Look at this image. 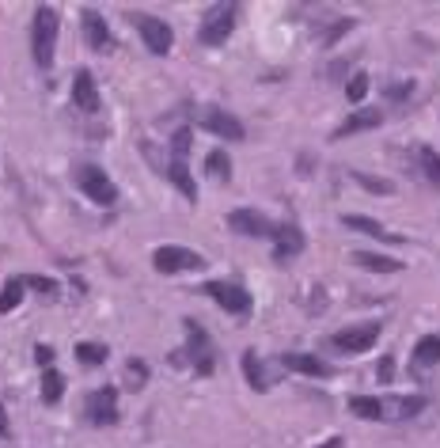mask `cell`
I'll list each match as a JSON object with an SVG mask.
<instances>
[{
    "instance_id": "obj_34",
    "label": "cell",
    "mask_w": 440,
    "mask_h": 448,
    "mask_svg": "<svg viewBox=\"0 0 440 448\" xmlns=\"http://www.w3.org/2000/svg\"><path fill=\"white\" fill-rule=\"evenodd\" d=\"M35 361L42 368H53V346H35Z\"/></svg>"
},
{
    "instance_id": "obj_36",
    "label": "cell",
    "mask_w": 440,
    "mask_h": 448,
    "mask_svg": "<svg viewBox=\"0 0 440 448\" xmlns=\"http://www.w3.org/2000/svg\"><path fill=\"white\" fill-rule=\"evenodd\" d=\"M0 437H8V414H4V403H0Z\"/></svg>"
},
{
    "instance_id": "obj_16",
    "label": "cell",
    "mask_w": 440,
    "mask_h": 448,
    "mask_svg": "<svg viewBox=\"0 0 440 448\" xmlns=\"http://www.w3.org/2000/svg\"><path fill=\"white\" fill-rule=\"evenodd\" d=\"M342 224L353 228V232H365V236H372V239H383V244H406V236L387 232V228H383L380 221H372V217H361V213H346Z\"/></svg>"
},
{
    "instance_id": "obj_28",
    "label": "cell",
    "mask_w": 440,
    "mask_h": 448,
    "mask_svg": "<svg viewBox=\"0 0 440 448\" xmlns=\"http://www.w3.org/2000/svg\"><path fill=\"white\" fill-rule=\"evenodd\" d=\"M106 357H110V349L103 342H76V361L87 365V368H92V365H103Z\"/></svg>"
},
{
    "instance_id": "obj_4",
    "label": "cell",
    "mask_w": 440,
    "mask_h": 448,
    "mask_svg": "<svg viewBox=\"0 0 440 448\" xmlns=\"http://www.w3.org/2000/svg\"><path fill=\"white\" fill-rule=\"evenodd\" d=\"M186 323V354H190V365L197 368L202 376H209L216 368V349H213V338L205 334V327L197 319H182Z\"/></svg>"
},
{
    "instance_id": "obj_2",
    "label": "cell",
    "mask_w": 440,
    "mask_h": 448,
    "mask_svg": "<svg viewBox=\"0 0 440 448\" xmlns=\"http://www.w3.org/2000/svg\"><path fill=\"white\" fill-rule=\"evenodd\" d=\"M236 16H239V4H213L202 16L197 42H202V46H224V42L232 38V31H236Z\"/></svg>"
},
{
    "instance_id": "obj_35",
    "label": "cell",
    "mask_w": 440,
    "mask_h": 448,
    "mask_svg": "<svg viewBox=\"0 0 440 448\" xmlns=\"http://www.w3.org/2000/svg\"><path fill=\"white\" fill-rule=\"evenodd\" d=\"M376 373H380V380H383V384H391V380H395V361H391V357H383Z\"/></svg>"
},
{
    "instance_id": "obj_17",
    "label": "cell",
    "mask_w": 440,
    "mask_h": 448,
    "mask_svg": "<svg viewBox=\"0 0 440 448\" xmlns=\"http://www.w3.org/2000/svg\"><path fill=\"white\" fill-rule=\"evenodd\" d=\"M383 407V418L387 422H399V418H414V414H422L429 407L425 395H399V399H380Z\"/></svg>"
},
{
    "instance_id": "obj_1",
    "label": "cell",
    "mask_w": 440,
    "mask_h": 448,
    "mask_svg": "<svg viewBox=\"0 0 440 448\" xmlns=\"http://www.w3.org/2000/svg\"><path fill=\"white\" fill-rule=\"evenodd\" d=\"M57 31H61L57 8L38 4V8H35V23H31V53H35V65H38V69H50V65H53Z\"/></svg>"
},
{
    "instance_id": "obj_10",
    "label": "cell",
    "mask_w": 440,
    "mask_h": 448,
    "mask_svg": "<svg viewBox=\"0 0 440 448\" xmlns=\"http://www.w3.org/2000/svg\"><path fill=\"white\" fill-rule=\"evenodd\" d=\"M133 23L141 31V38H145V46L156 53V58L171 53V42H175L171 23H163V19H156V16H133Z\"/></svg>"
},
{
    "instance_id": "obj_27",
    "label": "cell",
    "mask_w": 440,
    "mask_h": 448,
    "mask_svg": "<svg viewBox=\"0 0 440 448\" xmlns=\"http://www.w3.org/2000/svg\"><path fill=\"white\" fill-rule=\"evenodd\" d=\"M61 395H65V376L57 373V368H46L42 373V403H61Z\"/></svg>"
},
{
    "instance_id": "obj_21",
    "label": "cell",
    "mask_w": 440,
    "mask_h": 448,
    "mask_svg": "<svg viewBox=\"0 0 440 448\" xmlns=\"http://www.w3.org/2000/svg\"><path fill=\"white\" fill-rule=\"evenodd\" d=\"M353 262H357V266H365V270H372V274H399V270H402L399 258L376 255V251H353Z\"/></svg>"
},
{
    "instance_id": "obj_32",
    "label": "cell",
    "mask_w": 440,
    "mask_h": 448,
    "mask_svg": "<svg viewBox=\"0 0 440 448\" xmlns=\"http://www.w3.org/2000/svg\"><path fill=\"white\" fill-rule=\"evenodd\" d=\"M368 95V72H353L349 76V84H346V99L349 103H361Z\"/></svg>"
},
{
    "instance_id": "obj_14",
    "label": "cell",
    "mask_w": 440,
    "mask_h": 448,
    "mask_svg": "<svg viewBox=\"0 0 440 448\" xmlns=\"http://www.w3.org/2000/svg\"><path fill=\"white\" fill-rule=\"evenodd\" d=\"M84 38H87V46H92L95 53H110V46H114L106 19L99 16L95 8H84Z\"/></svg>"
},
{
    "instance_id": "obj_6",
    "label": "cell",
    "mask_w": 440,
    "mask_h": 448,
    "mask_svg": "<svg viewBox=\"0 0 440 448\" xmlns=\"http://www.w3.org/2000/svg\"><path fill=\"white\" fill-rule=\"evenodd\" d=\"M197 293L213 297L228 315H251V293L239 285V281H205V285L197 289Z\"/></svg>"
},
{
    "instance_id": "obj_33",
    "label": "cell",
    "mask_w": 440,
    "mask_h": 448,
    "mask_svg": "<svg viewBox=\"0 0 440 448\" xmlns=\"http://www.w3.org/2000/svg\"><path fill=\"white\" fill-rule=\"evenodd\" d=\"M23 285H27V289H35V293H46V297H53V293H57V281H53V278H42V274L23 278Z\"/></svg>"
},
{
    "instance_id": "obj_37",
    "label": "cell",
    "mask_w": 440,
    "mask_h": 448,
    "mask_svg": "<svg viewBox=\"0 0 440 448\" xmlns=\"http://www.w3.org/2000/svg\"><path fill=\"white\" fill-rule=\"evenodd\" d=\"M319 448H342V437H330V441H323Z\"/></svg>"
},
{
    "instance_id": "obj_13",
    "label": "cell",
    "mask_w": 440,
    "mask_h": 448,
    "mask_svg": "<svg viewBox=\"0 0 440 448\" xmlns=\"http://www.w3.org/2000/svg\"><path fill=\"white\" fill-rule=\"evenodd\" d=\"M304 251V232L296 224H277L273 232V262H289Z\"/></svg>"
},
{
    "instance_id": "obj_22",
    "label": "cell",
    "mask_w": 440,
    "mask_h": 448,
    "mask_svg": "<svg viewBox=\"0 0 440 448\" xmlns=\"http://www.w3.org/2000/svg\"><path fill=\"white\" fill-rule=\"evenodd\" d=\"M410 160H417V171H422L433 187H440V152L425 148V145H414L410 148Z\"/></svg>"
},
{
    "instance_id": "obj_11",
    "label": "cell",
    "mask_w": 440,
    "mask_h": 448,
    "mask_svg": "<svg viewBox=\"0 0 440 448\" xmlns=\"http://www.w3.org/2000/svg\"><path fill=\"white\" fill-rule=\"evenodd\" d=\"M84 414L92 425H114L118 422V391L114 388H99L87 395L84 403Z\"/></svg>"
},
{
    "instance_id": "obj_23",
    "label": "cell",
    "mask_w": 440,
    "mask_h": 448,
    "mask_svg": "<svg viewBox=\"0 0 440 448\" xmlns=\"http://www.w3.org/2000/svg\"><path fill=\"white\" fill-rule=\"evenodd\" d=\"M349 414L365 422H383V407H380V395H353L349 399Z\"/></svg>"
},
{
    "instance_id": "obj_15",
    "label": "cell",
    "mask_w": 440,
    "mask_h": 448,
    "mask_svg": "<svg viewBox=\"0 0 440 448\" xmlns=\"http://www.w3.org/2000/svg\"><path fill=\"white\" fill-rule=\"evenodd\" d=\"M72 103H76V111H84V114L99 111V87H95V76L87 69H80L72 76Z\"/></svg>"
},
{
    "instance_id": "obj_26",
    "label": "cell",
    "mask_w": 440,
    "mask_h": 448,
    "mask_svg": "<svg viewBox=\"0 0 440 448\" xmlns=\"http://www.w3.org/2000/svg\"><path fill=\"white\" fill-rule=\"evenodd\" d=\"M23 278H8L4 281V289H0V315H8V312H16L19 308V300H23Z\"/></svg>"
},
{
    "instance_id": "obj_12",
    "label": "cell",
    "mask_w": 440,
    "mask_h": 448,
    "mask_svg": "<svg viewBox=\"0 0 440 448\" xmlns=\"http://www.w3.org/2000/svg\"><path fill=\"white\" fill-rule=\"evenodd\" d=\"M281 365L289 368V373H300V376H315V380H326V376H334V365H326L323 357H315V354H281Z\"/></svg>"
},
{
    "instance_id": "obj_20",
    "label": "cell",
    "mask_w": 440,
    "mask_h": 448,
    "mask_svg": "<svg viewBox=\"0 0 440 448\" xmlns=\"http://www.w3.org/2000/svg\"><path fill=\"white\" fill-rule=\"evenodd\" d=\"M433 365H440V334H425L422 342L414 346L410 368H433Z\"/></svg>"
},
{
    "instance_id": "obj_31",
    "label": "cell",
    "mask_w": 440,
    "mask_h": 448,
    "mask_svg": "<svg viewBox=\"0 0 440 448\" xmlns=\"http://www.w3.org/2000/svg\"><path fill=\"white\" fill-rule=\"evenodd\" d=\"M190 145H194V133L190 129H175V137H171V160H186L190 156Z\"/></svg>"
},
{
    "instance_id": "obj_7",
    "label": "cell",
    "mask_w": 440,
    "mask_h": 448,
    "mask_svg": "<svg viewBox=\"0 0 440 448\" xmlns=\"http://www.w3.org/2000/svg\"><path fill=\"white\" fill-rule=\"evenodd\" d=\"M228 228L239 236H251V239H273V232H277V224L258 209H232L228 213Z\"/></svg>"
},
{
    "instance_id": "obj_3",
    "label": "cell",
    "mask_w": 440,
    "mask_h": 448,
    "mask_svg": "<svg viewBox=\"0 0 440 448\" xmlns=\"http://www.w3.org/2000/svg\"><path fill=\"white\" fill-rule=\"evenodd\" d=\"M76 187H80L95 205H103V209H110V205L118 202V187L110 182V175L103 168H95V163H80V168H76Z\"/></svg>"
},
{
    "instance_id": "obj_30",
    "label": "cell",
    "mask_w": 440,
    "mask_h": 448,
    "mask_svg": "<svg viewBox=\"0 0 440 448\" xmlns=\"http://www.w3.org/2000/svg\"><path fill=\"white\" fill-rule=\"evenodd\" d=\"M349 179L361 182V187H368L372 194H395V182L391 179H372L368 171H349Z\"/></svg>"
},
{
    "instance_id": "obj_19",
    "label": "cell",
    "mask_w": 440,
    "mask_h": 448,
    "mask_svg": "<svg viewBox=\"0 0 440 448\" xmlns=\"http://www.w3.org/2000/svg\"><path fill=\"white\" fill-rule=\"evenodd\" d=\"M167 179L175 182V190H179L186 202H197V182H194L190 168H186V160H171L167 163Z\"/></svg>"
},
{
    "instance_id": "obj_24",
    "label": "cell",
    "mask_w": 440,
    "mask_h": 448,
    "mask_svg": "<svg viewBox=\"0 0 440 448\" xmlns=\"http://www.w3.org/2000/svg\"><path fill=\"white\" fill-rule=\"evenodd\" d=\"M205 171H209V179H216V182H228L232 179V160H228V152L224 148H213L205 156Z\"/></svg>"
},
{
    "instance_id": "obj_9",
    "label": "cell",
    "mask_w": 440,
    "mask_h": 448,
    "mask_svg": "<svg viewBox=\"0 0 440 448\" xmlns=\"http://www.w3.org/2000/svg\"><path fill=\"white\" fill-rule=\"evenodd\" d=\"M380 338V323H365V327H346L330 338V346L342 349V354H368Z\"/></svg>"
},
{
    "instance_id": "obj_25",
    "label": "cell",
    "mask_w": 440,
    "mask_h": 448,
    "mask_svg": "<svg viewBox=\"0 0 440 448\" xmlns=\"http://www.w3.org/2000/svg\"><path fill=\"white\" fill-rule=\"evenodd\" d=\"M243 376H247V384L255 388V391H266V388H270L266 368H262V361H258L255 349H247V354H243Z\"/></svg>"
},
{
    "instance_id": "obj_18",
    "label": "cell",
    "mask_w": 440,
    "mask_h": 448,
    "mask_svg": "<svg viewBox=\"0 0 440 448\" xmlns=\"http://www.w3.org/2000/svg\"><path fill=\"white\" fill-rule=\"evenodd\" d=\"M380 122H383V111H353L342 126L334 129V141H342L349 133H365V129H376Z\"/></svg>"
},
{
    "instance_id": "obj_29",
    "label": "cell",
    "mask_w": 440,
    "mask_h": 448,
    "mask_svg": "<svg viewBox=\"0 0 440 448\" xmlns=\"http://www.w3.org/2000/svg\"><path fill=\"white\" fill-rule=\"evenodd\" d=\"M126 384L133 388V391H141V388L148 384V365L141 361V357H129V361H126Z\"/></svg>"
},
{
    "instance_id": "obj_8",
    "label": "cell",
    "mask_w": 440,
    "mask_h": 448,
    "mask_svg": "<svg viewBox=\"0 0 440 448\" xmlns=\"http://www.w3.org/2000/svg\"><path fill=\"white\" fill-rule=\"evenodd\" d=\"M197 122H202V129H209V133H216L220 141H243L247 137L243 122H239L232 111H220V106H205Z\"/></svg>"
},
{
    "instance_id": "obj_5",
    "label": "cell",
    "mask_w": 440,
    "mask_h": 448,
    "mask_svg": "<svg viewBox=\"0 0 440 448\" xmlns=\"http://www.w3.org/2000/svg\"><path fill=\"white\" fill-rule=\"evenodd\" d=\"M152 266L160 274H186V270H205V255H197L190 247H179V244H167V247L152 251Z\"/></svg>"
}]
</instances>
